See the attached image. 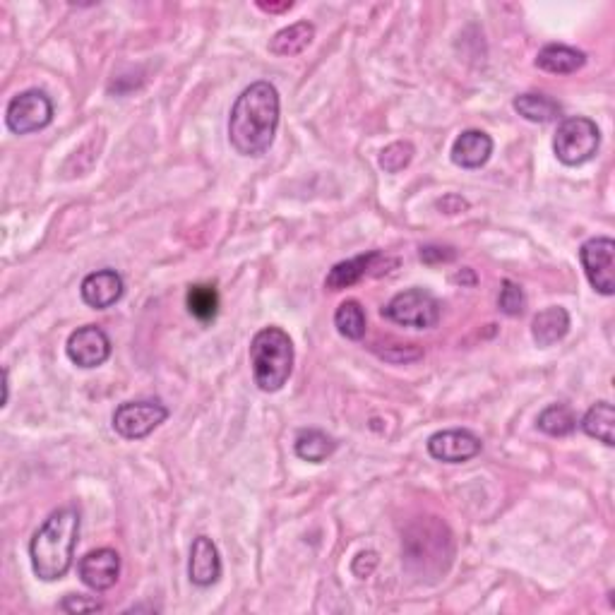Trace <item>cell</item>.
<instances>
[{
  "label": "cell",
  "mask_w": 615,
  "mask_h": 615,
  "mask_svg": "<svg viewBox=\"0 0 615 615\" xmlns=\"http://www.w3.org/2000/svg\"><path fill=\"white\" fill-rule=\"evenodd\" d=\"M334 327H337V332L342 334L344 339H351V342H358V339L366 337V310L354 298H349V301L339 303L337 313H334Z\"/></svg>",
  "instance_id": "cell-22"
},
{
  "label": "cell",
  "mask_w": 615,
  "mask_h": 615,
  "mask_svg": "<svg viewBox=\"0 0 615 615\" xmlns=\"http://www.w3.org/2000/svg\"><path fill=\"white\" fill-rule=\"evenodd\" d=\"M536 426L551 438H565V435L577 431V416L567 404H551L541 411Z\"/></svg>",
  "instance_id": "cell-23"
},
{
  "label": "cell",
  "mask_w": 615,
  "mask_h": 615,
  "mask_svg": "<svg viewBox=\"0 0 615 615\" xmlns=\"http://www.w3.org/2000/svg\"><path fill=\"white\" fill-rule=\"evenodd\" d=\"M493 154V137L483 130H464L459 133V137L452 145V164L459 166V169H481V166L488 164Z\"/></svg>",
  "instance_id": "cell-15"
},
{
  "label": "cell",
  "mask_w": 615,
  "mask_h": 615,
  "mask_svg": "<svg viewBox=\"0 0 615 615\" xmlns=\"http://www.w3.org/2000/svg\"><path fill=\"white\" fill-rule=\"evenodd\" d=\"M68 358L75 363L77 368H99L109 361L111 356V339L101 327L97 325H85L77 327V330L68 337L65 344Z\"/></svg>",
  "instance_id": "cell-9"
},
{
  "label": "cell",
  "mask_w": 615,
  "mask_h": 615,
  "mask_svg": "<svg viewBox=\"0 0 615 615\" xmlns=\"http://www.w3.org/2000/svg\"><path fill=\"white\" fill-rule=\"evenodd\" d=\"M582 431L589 435V438L599 440L606 447L615 445V409L611 402H596L591 409L584 414Z\"/></svg>",
  "instance_id": "cell-20"
},
{
  "label": "cell",
  "mask_w": 615,
  "mask_h": 615,
  "mask_svg": "<svg viewBox=\"0 0 615 615\" xmlns=\"http://www.w3.org/2000/svg\"><path fill=\"white\" fill-rule=\"evenodd\" d=\"M414 154H416V149L411 142H392V145H387L380 152V166L387 173H399L411 164Z\"/></svg>",
  "instance_id": "cell-25"
},
{
  "label": "cell",
  "mask_w": 615,
  "mask_h": 615,
  "mask_svg": "<svg viewBox=\"0 0 615 615\" xmlns=\"http://www.w3.org/2000/svg\"><path fill=\"white\" fill-rule=\"evenodd\" d=\"M253 380L262 392H279L294 373V342L282 327H262L250 339Z\"/></svg>",
  "instance_id": "cell-3"
},
{
  "label": "cell",
  "mask_w": 615,
  "mask_h": 615,
  "mask_svg": "<svg viewBox=\"0 0 615 615\" xmlns=\"http://www.w3.org/2000/svg\"><path fill=\"white\" fill-rule=\"evenodd\" d=\"M80 294L89 308L106 310L121 301L125 294V282L116 270H97L82 279Z\"/></svg>",
  "instance_id": "cell-13"
},
{
  "label": "cell",
  "mask_w": 615,
  "mask_h": 615,
  "mask_svg": "<svg viewBox=\"0 0 615 615\" xmlns=\"http://www.w3.org/2000/svg\"><path fill=\"white\" fill-rule=\"evenodd\" d=\"M80 579L85 587L92 591H109L116 587L118 577H121V555L113 548H97L89 551L77 565Z\"/></svg>",
  "instance_id": "cell-11"
},
{
  "label": "cell",
  "mask_w": 615,
  "mask_h": 615,
  "mask_svg": "<svg viewBox=\"0 0 615 615\" xmlns=\"http://www.w3.org/2000/svg\"><path fill=\"white\" fill-rule=\"evenodd\" d=\"M467 279H469V284H471V286H474V284H476V277H474V272H471V270H469V267H467V270H462V272H459V274H455V277H452V282H457V284H464V282H467Z\"/></svg>",
  "instance_id": "cell-32"
},
{
  "label": "cell",
  "mask_w": 615,
  "mask_h": 615,
  "mask_svg": "<svg viewBox=\"0 0 615 615\" xmlns=\"http://www.w3.org/2000/svg\"><path fill=\"white\" fill-rule=\"evenodd\" d=\"M188 577L195 587H212L222 577V558H219V548L210 536H197L190 548V563Z\"/></svg>",
  "instance_id": "cell-14"
},
{
  "label": "cell",
  "mask_w": 615,
  "mask_h": 615,
  "mask_svg": "<svg viewBox=\"0 0 615 615\" xmlns=\"http://www.w3.org/2000/svg\"><path fill=\"white\" fill-rule=\"evenodd\" d=\"M512 106H515L519 116L527 118L529 123H541V125L553 123L563 116V106H560L553 97H548V94H536V92L519 94V97H515V101H512Z\"/></svg>",
  "instance_id": "cell-19"
},
{
  "label": "cell",
  "mask_w": 615,
  "mask_h": 615,
  "mask_svg": "<svg viewBox=\"0 0 615 615\" xmlns=\"http://www.w3.org/2000/svg\"><path fill=\"white\" fill-rule=\"evenodd\" d=\"M53 121V101L41 89H25L10 99L5 109V125L15 135H32L49 128Z\"/></svg>",
  "instance_id": "cell-6"
},
{
  "label": "cell",
  "mask_w": 615,
  "mask_h": 615,
  "mask_svg": "<svg viewBox=\"0 0 615 615\" xmlns=\"http://www.w3.org/2000/svg\"><path fill=\"white\" fill-rule=\"evenodd\" d=\"M438 207L445 214H457V212L467 210V200H462L459 195H450V197H445V200H440Z\"/></svg>",
  "instance_id": "cell-30"
},
{
  "label": "cell",
  "mask_w": 615,
  "mask_h": 615,
  "mask_svg": "<svg viewBox=\"0 0 615 615\" xmlns=\"http://www.w3.org/2000/svg\"><path fill=\"white\" fill-rule=\"evenodd\" d=\"M58 608H61L63 613H94V611H101L104 606H101L97 599H89V596L68 594Z\"/></svg>",
  "instance_id": "cell-27"
},
{
  "label": "cell",
  "mask_w": 615,
  "mask_h": 615,
  "mask_svg": "<svg viewBox=\"0 0 615 615\" xmlns=\"http://www.w3.org/2000/svg\"><path fill=\"white\" fill-rule=\"evenodd\" d=\"M190 315L200 322H212L219 313V294L212 284H195L185 296Z\"/></svg>",
  "instance_id": "cell-24"
},
{
  "label": "cell",
  "mask_w": 615,
  "mask_h": 615,
  "mask_svg": "<svg viewBox=\"0 0 615 615\" xmlns=\"http://www.w3.org/2000/svg\"><path fill=\"white\" fill-rule=\"evenodd\" d=\"M483 450L481 438L467 428H450V431L433 433L428 438V455L445 464H464L479 457Z\"/></svg>",
  "instance_id": "cell-10"
},
{
  "label": "cell",
  "mask_w": 615,
  "mask_h": 615,
  "mask_svg": "<svg viewBox=\"0 0 615 615\" xmlns=\"http://www.w3.org/2000/svg\"><path fill=\"white\" fill-rule=\"evenodd\" d=\"M294 450L296 457H301L303 462L320 464L337 450V443H334V438H330L327 433L318 431V428H306V431L296 435Z\"/></svg>",
  "instance_id": "cell-21"
},
{
  "label": "cell",
  "mask_w": 615,
  "mask_h": 615,
  "mask_svg": "<svg viewBox=\"0 0 615 615\" xmlns=\"http://www.w3.org/2000/svg\"><path fill=\"white\" fill-rule=\"evenodd\" d=\"M375 567H378V553H375V551L358 553L354 558V563H351V570H354V575L361 577V579L373 575Z\"/></svg>",
  "instance_id": "cell-29"
},
{
  "label": "cell",
  "mask_w": 615,
  "mask_h": 615,
  "mask_svg": "<svg viewBox=\"0 0 615 615\" xmlns=\"http://www.w3.org/2000/svg\"><path fill=\"white\" fill-rule=\"evenodd\" d=\"M601 130L587 116L563 118L555 130L553 152L560 164L582 166L599 154Z\"/></svg>",
  "instance_id": "cell-4"
},
{
  "label": "cell",
  "mask_w": 615,
  "mask_h": 615,
  "mask_svg": "<svg viewBox=\"0 0 615 615\" xmlns=\"http://www.w3.org/2000/svg\"><path fill=\"white\" fill-rule=\"evenodd\" d=\"M166 419H169V409L157 399L123 402L113 411V431L123 440H142L157 431Z\"/></svg>",
  "instance_id": "cell-7"
},
{
  "label": "cell",
  "mask_w": 615,
  "mask_h": 615,
  "mask_svg": "<svg viewBox=\"0 0 615 615\" xmlns=\"http://www.w3.org/2000/svg\"><path fill=\"white\" fill-rule=\"evenodd\" d=\"M313 39H315V25L308 20H301L296 22V25L279 29V32L274 34L270 41V53L282 58L298 56V53H303L310 44H313Z\"/></svg>",
  "instance_id": "cell-18"
},
{
  "label": "cell",
  "mask_w": 615,
  "mask_h": 615,
  "mask_svg": "<svg viewBox=\"0 0 615 615\" xmlns=\"http://www.w3.org/2000/svg\"><path fill=\"white\" fill-rule=\"evenodd\" d=\"M260 10H265V13H284V10H291L294 8V3H279V5H272V3H258Z\"/></svg>",
  "instance_id": "cell-31"
},
{
  "label": "cell",
  "mask_w": 615,
  "mask_h": 615,
  "mask_svg": "<svg viewBox=\"0 0 615 615\" xmlns=\"http://www.w3.org/2000/svg\"><path fill=\"white\" fill-rule=\"evenodd\" d=\"M279 92L272 82H253L238 94L229 116L231 147L241 157H262L270 152L279 128Z\"/></svg>",
  "instance_id": "cell-1"
},
{
  "label": "cell",
  "mask_w": 615,
  "mask_h": 615,
  "mask_svg": "<svg viewBox=\"0 0 615 615\" xmlns=\"http://www.w3.org/2000/svg\"><path fill=\"white\" fill-rule=\"evenodd\" d=\"M567 332H570V313L563 306H548L536 313L534 322H531V337L541 349L563 342Z\"/></svg>",
  "instance_id": "cell-16"
},
{
  "label": "cell",
  "mask_w": 615,
  "mask_h": 615,
  "mask_svg": "<svg viewBox=\"0 0 615 615\" xmlns=\"http://www.w3.org/2000/svg\"><path fill=\"white\" fill-rule=\"evenodd\" d=\"M419 258L426 262V265H440V262H452L457 258L455 248H447V246H426L421 248Z\"/></svg>",
  "instance_id": "cell-28"
},
{
  "label": "cell",
  "mask_w": 615,
  "mask_h": 615,
  "mask_svg": "<svg viewBox=\"0 0 615 615\" xmlns=\"http://www.w3.org/2000/svg\"><path fill=\"white\" fill-rule=\"evenodd\" d=\"M584 63H587V53L565 44L543 46L536 56V68L551 75H572L582 70Z\"/></svg>",
  "instance_id": "cell-17"
},
{
  "label": "cell",
  "mask_w": 615,
  "mask_h": 615,
  "mask_svg": "<svg viewBox=\"0 0 615 615\" xmlns=\"http://www.w3.org/2000/svg\"><path fill=\"white\" fill-rule=\"evenodd\" d=\"M579 262L582 270L587 274L589 284L601 296L615 294V279H613V265H615V241L608 236H596L582 243L579 248Z\"/></svg>",
  "instance_id": "cell-8"
},
{
  "label": "cell",
  "mask_w": 615,
  "mask_h": 615,
  "mask_svg": "<svg viewBox=\"0 0 615 615\" xmlns=\"http://www.w3.org/2000/svg\"><path fill=\"white\" fill-rule=\"evenodd\" d=\"M8 397H10V373L8 368H3V406L8 404Z\"/></svg>",
  "instance_id": "cell-33"
},
{
  "label": "cell",
  "mask_w": 615,
  "mask_h": 615,
  "mask_svg": "<svg viewBox=\"0 0 615 615\" xmlns=\"http://www.w3.org/2000/svg\"><path fill=\"white\" fill-rule=\"evenodd\" d=\"M382 253L378 250H373V253L366 255H358V258L337 262V265L332 267L330 274H327L325 279V289L330 291H342L349 289V286H354L358 282H363L366 277H378V274H385L387 270H382V265L378 267V262H382ZM387 265H397V262H387Z\"/></svg>",
  "instance_id": "cell-12"
},
{
  "label": "cell",
  "mask_w": 615,
  "mask_h": 615,
  "mask_svg": "<svg viewBox=\"0 0 615 615\" xmlns=\"http://www.w3.org/2000/svg\"><path fill=\"white\" fill-rule=\"evenodd\" d=\"M498 308L500 313L507 315V318H519V315L527 310V296H524L522 286L512 282V279H505L503 289H500L498 296Z\"/></svg>",
  "instance_id": "cell-26"
},
{
  "label": "cell",
  "mask_w": 615,
  "mask_h": 615,
  "mask_svg": "<svg viewBox=\"0 0 615 615\" xmlns=\"http://www.w3.org/2000/svg\"><path fill=\"white\" fill-rule=\"evenodd\" d=\"M440 301L426 289H406L392 296V301L382 308V315L394 325L414 327V330H431L440 322Z\"/></svg>",
  "instance_id": "cell-5"
},
{
  "label": "cell",
  "mask_w": 615,
  "mask_h": 615,
  "mask_svg": "<svg viewBox=\"0 0 615 615\" xmlns=\"http://www.w3.org/2000/svg\"><path fill=\"white\" fill-rule=\"evenodd\" d=\"M80 539V512L75 507H61L34 531L29 543L34 575L44 582L63 579L73 567L75 546Z\"/></svg>",
  "instance_id": "cell-2"
}]
</instances>
